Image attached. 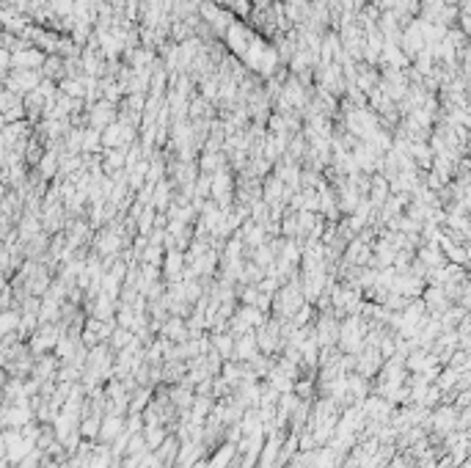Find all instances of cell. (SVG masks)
<instances>
[{"label": "cell", "mask_w": 471, "mask_h": 468, "mask_svg": "<svg viewBox=\"0 0 471 468\" xmlns=\"http://www.w3.org/2000/svg\"><path fill=\"white\" fill-rule=\"evenodd\" d=\"M42 77H44L42 69H11L6 74V88L17 91L19 97H28L42 86Z\"/></svg>", "instance_id": "1"}, {"label": "cell", "mask_w": 471, "mask_h": 468, "mask_svg": "<svg viewBox=\"0 0 471 468\" xmlns=\"http://www.w3.org/2000/svg\"><path fill=\"white\" fill-rule=\"evenodd\" d=\"M124 149H108L105 152V166H108V171H116V168H121L124 166Z\"/></svg>", "instance_id": "2"}, {"label": "cell", "mask_w": 471, "mask_h": 468, "mask_svg": "<svg viewBox=\"0 0 471 468\" xmlns=\"http://www.w3.org/2000/svg\"><path fill=\"white\" fill-rule=\"evenodd\" d=\"M119 430H121V419H108V422L105 424H102V438H116V435H119Z\"/></svg>", "instance_id": "3"}, {"label": "cell", "mask_w": 471, "mask_h": 468, "mask_svg": "<svg viewBox=\"0 0 471 468\" xmlns=\"http://www.w3.org/2000/svg\"><path fill=\"white\" fill-rule=\"evenodd\" d=\"M116 248H119V237H116L113 232H105V234H102V240H99V251H102V254H108V251L113 254Z\"/></svg>", "instance_id": "4"}, {"label": "cell", "mask_w": 471, "mask_h": 468, "mask_svg": "<svg viewBox=\"0 0 471 468\" xmlns=\"http://www.w3.org/2000/svg\"><path fill=\"white\" fill-rule=\"evenodd\" d=\"M179 270H182V256L176 254V251H171V254H168V278H176L179 276Z\"/></svg>", "instance_id": "5"}, {"label": "cell", "mask_w": 471, "mask_h": 468, "mask_svg": "<svg viewBox=\"0 0 471 468\" xmlns=\"http://www.w3.org/2000/svg\"><path fill=\"white\" fill-rule=\"evenodd\" d=\"M237 355H240V358H254V336H248L245 342L240 339V344H237Z\"/></svg>", "instance_id": "6"}, {"label": "cell", "mask_w": 471, "mask_h": 468, "mask_svg": "<svg viewBox=\"0 0 471 468\" xmlns=\"http://www.w3.org/2000/svg\"><path fill=\"white\" fill-rule=\"evenodd\" d=\"M215 347H218L221 355H229V352H231V336H218L215 339Z\"/></svg>", "instance_id": "7"}, {"label": "cell", "mask_w": 471, "mask_h": 468, "mask_svg": "<svg viewBox=\"0 0 471 468\" xmlns=\"http://www.w3.org/2000/svg\"><path fill=\"white\" fill-rule=\"evenodd\" d=\"M166 336H185V328H182L179 320H171L166 325Z\"/></svg>", "instance_id": "8"}, {"label": "cell", "mask_w": 471, "mask_h": 468, "mask_svg": "<svg viewBox=\"0 0 471 468\" xmlns=\"http://www.w3.org/2000/svg\"><path fill=\"white\" fill-rule=\"evenodd\" d=\"M14 325H17V314H11V311H9V314L3 317V331H6V334H9V331L14 328Z\"/></svg>", "instance_id": "9"}]
</instances>
